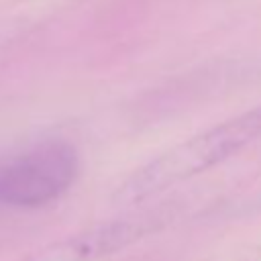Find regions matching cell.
<instances>
[{
  "label": "cell",
  "mask_w": 261,
  "mask_h": 261,
  "mask_svg": "<svg viewBox=\"0 0 261 261\" xmlns=\"http://www.w3.org/2000/svg\"><path fill=\"white\" fill-rule=\"evenodd\" d=\"M257 139H261V106L237 114L167 149L130 173L118 186L112 200L120 206H135L151 200L163 190L216 167Z\"/></svg>",
  "instance_id": "1"
},
{
  "label": "cell",
  "mask_w": 261,
  "mask_h": 261,
  "mask_svg": "<svg viewBox=\"0 0 261 261\" xmlns=\"http://www.w3.org/2000/svg\"><path fill=\"white\" fill-rule=\"evenodd\" d=\"M75 175L77 153L63 141H43L0 155V206H47L69 190Z\"/></svg>",
  "instance_id": "2"
},
{
  "label": "cell",
  "mask_w": 261,
  "mask_h": 261,
  "mask_svg": "<svg viewBox=\"0 0 261 261\" xmlns=\"http://www.w3.org/2000/svg\"><path fill=\"white\" fill-rule=\"evenodd\" d=\"M159 224L161 222L155 216H135L102 222L47 247L37 255L35 261H98L126 249L139 239L157 230Z\"/></svg>",
  "instance_id": "3"
}]
</instances>
